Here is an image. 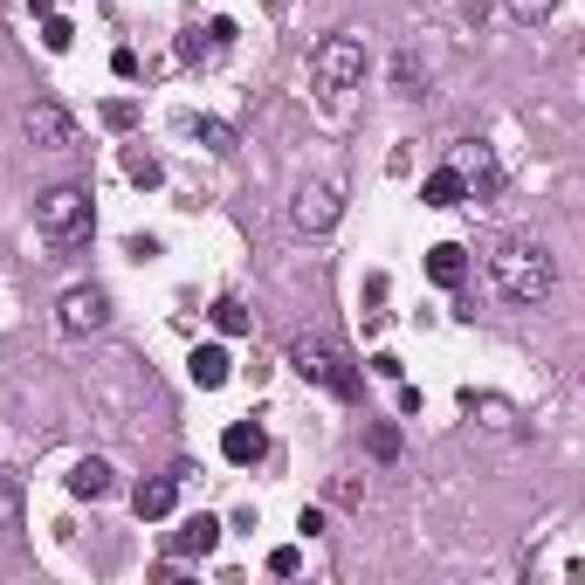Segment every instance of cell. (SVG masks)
Returning a JSON list of instances; mask_svg holds the SVG:
<instances>
[{
	"mask_svg": "<svg viewBox=\"0 0 585 585\" xmlns=\"http://www.w3.org/2000/svg\"><path fill=\"white\" fill-rule=\"evenodd\" d=\"M490 283H496V296L510 303V311H538V303H551V290H558V262H551L544 241H503L490 256Z\"/></svg>",
	"mask_w": 585,
	"mask_h": 585,
	"instance_id": "cell-1",
	"label": "cell"
},
{
	"mask_svg": "<svg viewBox=\"0 0 585 585\" xmlns=\"http://www.w3.org/2000/svg\"><path fill=\"white\" fill-rule=\"evenodd\" d=\"M35 227H42V241L56 248V256H69V248H83L90 241V227H97V214H90V187H48V193H35Z\"/></svg>",
	"mask_w": 585,
	"mask_h": 585,
	"instance_id": "cell-2",
	"label": "cell"
},
{
	"mask_svg": "<svg viewBox=\"0 0 585 585\" xmlns=\"http://www.w3.org/2000/svg\"><path fill=\"white\" fill-rule=\"evenodd\" d=\"M290 365L311 379V386H324L330 400H359V386H365L359 365H351L338 345H324V338H296V345H290Z\"/></svg>",
	"mask_w": 585,
	"mask_h": 585,
	"instance_id": "cell-3",
	"label": "cell"
},
{
	"mask_svg": "<svg viewBox=\"0 0 585 585\" xmlns=\"http://www.w3.org/2000/svg\"><path fill=\"white\" fill-rule=\"evenodd\" d=\"M311 83L317 90H359L365 83V42L359 35H324L317 48H311Z\"/></svg>",
	"mask_w": 585,
	"mask_h": 585,
	"instance_id": "cell-4",
	"label": "cell"
},
{
	"mask_svg": "<svg viewBox=\"0 0 585 585\" xmlns=\"http://www.w3.org/2000/svg\"><path fill=\"white\" fill-rule=\"evenodd\" d=\"M338 214H345V187L338 180H311V187H296V200H290V227H296V235H330Z\"/></svg>",
	"mask_w": 585,
	"mask_h": 585,
	"instance_id": "cell-5",
	"label": "cell"
},
{
	"mask_svg": "<svg viewBox=\"0 0 585 585\" xmlns=\"http://www.w3.org/2000/svg\"><path fill=\"white\" fill-rule=\"evenodd\" d=\"M56 324L69 330V338H90V330H104V324H111V290H97V283H76V290H63V303H56Z\"/></svg>",
	"mask_w": 585,
	"mask_h": 585,
	"instance_id": "cell-6",
	"label": "cell"
},
{
	"mask_svg": "<svg viewBox=\"0 0 585 585\" xmlns=\"http://www.w3.org/2000/svg\"><path fill=\"white\" fill-rule=\"evenodd\" d=\"M21 132H29L35 151H69L76 145V117L56 104V97H35V104L21 111Z\"/></svg>",
	"mask_w": 585,
	"mask_h": 585,
	"instance_id": "cell-7",
	"label": "cell"
},
{
	"mask_svg": "<svg viewBox=\"0 0 585 585\" xmlns=\"http://www.w3.org/2000/svg\"><path fill=\"white\" fill-rule=\"evenodd\" d=\"M454 172H462L469 200H496V193H503V166H496V151L482 145V138H469V145H462V159H454Z\"/></svg>",
	"mask_w": 585,
	"mask_h": 585,
	"instance_id": "cell-8",
	"label": "cell"
},
{
	"mask_svg": "<svg viewBox=\"0 0 585 585\" xmlns=\"http://www.w3.org/2000/svg\"><path fill=\"white\" fill-rule=\"evenodd\" d=\"M235 48V21H207V29H187L180 35V56L187 63H221Z\"/></svg>",
	"mask_w": 585,
	"mask_h": 585,
	"instance_id": "cell-9",
	"label": "cell"
},
{
	"mask_svg": "<svg viewBox=\"0 0 585 585\" xmlns=\"http://www.w3.org/2000/svg\"><path fill=\"white\" fill-rule=\"evenodd\" d=\"M117 490V475H111V462L104 454H83V462L69 469V496H83V503H104Z\"/></svg>",
	"mask_w": 585,
	"mask_h": 585,
	"instance_id": "cell-10",
	"label": "cell"
},
{
	"mask_svg": "<svg viewBox=\"0 0 585 585\" xmlns=\"http://www.w3.org/2000/svg\"><path fill=\"white\" fill-rule=\"evenodd\" d=\"M214 544H221V517H207V510L187 517L180 530H172V558H207Z\"/></svg>",
	"mask_w": 585,
	"mask_h": 585,
	"instance_id": "cell-11",
	"label": "cell"
},
{
	"mask_svg": "<svg viewBox=\"0 0 585 585\" xmlns=\"http://www.w3.org/2000/svg\"><path fill=\"white\" fill-rule=\"evenodd\" d=\"M172 503H180V475H151V482H138L132 510H138L145 524H159V517H172Z\"/></svg>",
	"mask_w": 585,
	"mask_h": 585,
	"instance_id": "cell-12",
	"label": "cell"
},
{
	"mask_svg": "<svg viewBox=\"0 0 585 585\" xmlns=\"http://www.w3.org/2000/svg\"><path fill=\"white\" fill-rule=\"evenodd\" d=\"M187 372H193L200 393H214V386H227V379H235V359H227V345H200L193 359H187Z\"/></svg>",
	"mask_w": 585,
	"mask_h": 585,
	"instance_id": "cell-13",
	"label": "cell"
},
{
	"mask_svg": "<svg viewBox=\"0 0 585 585\" xmlns=\"http://www.w3.org/2000/svg\"><path fill=\"white\" fill-rule=\"evenodd\" d=\"M262 427L256 420H235V427H227V435H221V454H227V462H235V469H248V462H262Z\"/></svg>",
	"mask_w": 585,
	"mask_h": 585,
	"instance_id": "cell-14",
	"label": "cell"
},
{
	"mask_svg": "<svg viewBox=\"0 0 585 585\" xmlns=\"http://www.w3.org/2000/svg\"><path fill=\"white\" fill-rule=\"evenodd\" d=\"M427 275H435L441 290H462V275H469V248H462V241H441V248H427Z\"/></svg>",
	"mask_w": 585,
	"mask_h": 585,
	"instance_id": "cell-15",
	"label": "cell"
},
{
	"mask_svg": "<svg viewBox=\"0 0 585 585\" xmlns=\"http://www.w3.org/2000/svg\"><path fill=\"white\" fill-rule=\"evenodd\" d=\"M420 200H427V207H462L469 187H462V172H454V166H435V172L420 180Z\"/></svg>",
	"mask_w": 585,
	"mask_h": 585,
	"instance_id": "cell-16",
	"label": "cell"
},
{
	"mask_svg": "<svg viewBox=\"0 0 585 585\" xmlns=\"http://www.w3.org/2000/svg\"><path fill=\"white\" fill-rule=\"evenodd\" d=\"M393 90L400 97H427V63L414 56V48H400V56H393Z\"/></svg>",
	"mask_w": 585,
	"mask_h": 585,
	"instance_id": "cell-17",
	"label": "cell"
},
{
	"mask_svg": "<svg viewBox=\"0 0 585 585\" xmlns=\"http://www.w3.org/2000/svg\"><path fill=\"white\" fill-rule=\"evenodd\" d=\"M124 180H132V187H159V180H166L159 151H145V145H132V151H124Z\"/></svg>",
	"mask_w": 585,
	"mask_h": 585,
	"instance_id": "cell-18",
	"label": "cell"
},
{
	"mask_svg": "<svg viewBox=\"0 0 585 585\" xmlns=\"http://www.w3.org/2000/svg\"><path fill=\"white\" fill-rule=\"evenodd\" d=\"M469 414H482V427H496V435H510V427H517L510 400H496V393H469Z\"/></svg>",
	"mask_w": 585,
	"mask_h": 585,
	"instance_id": "cell-19",
	"label": "cell"
},
{
	"mask_svg": "<svg viewBox=\"0 0 585 585\" xmlns=\"http://www.w3.org/2000/svg\"><path fill=\"white\" fill-rule=\"evenodd\" d=\"M248 324H256V317H248L241 296H221L214 303V330H221V338H248Z\"/></svg>",
	"mask_w": 585,
	"mask_h": 585,
	"instance_id": "cell-20",
	"label": "cell"
},
{
	"mask_svg": "<svg viewBox=\"0 0 585 585\" xmlns=\"http://www.w3.org/2000/svg\"><path fill=\"white\" fill-rule=\"evenodd\" d=\"M187 124L207 151H235V124H221V117H187Z\"/></svg>",
	"mask_w": 585,
	"mask_h": 585,
	"instance_id": "cell-21",
	"label": "cell"
},
{
	"mask_svg": "<svg viewBox=\"0 0 585 585\" xmlns=\"http://www.w3.org/2000/svg\"><path fill=\"white\" fill-rule=\"evenodd\" d=\"M503 8H510V21H524V29H544L558 14V0H503Z\"/></svg>",
	"mask_w": 585,
	"mask_h": 585,
	"instance_id": "cell-22",
	"label": "cell"
},
{
	"mask_svg": "<svg viewBox=\"0 0 585 585\" xmlns=\"http://www.w3.org/2000/svg\"><path fill=\"white\" fill-rule=\"evenodd\" d=\"M365 448L379 454V462H393V454H400V427H393V420H372V427H365Z\"/></svg>",
	"mask_w": 585,
	"mask_h": 585,
	"instance_id": "cell-23",
	"label": "cell"
},
{
	"mask_svg": "<svg viewBox=\"0 0 585 585\" xmlns=\"http://www.w3.org/2000/svg\"><path fill=\"white\" fill-rule=\"evenodd\" d=\"M42 42H48V56H63V48L76 42V29H69L63 14H48V21H42Z\"/></svg>",
	"mask_w": 585,
	"mask_h": 585,
	"instance_id": "cell-24",
	"label": "cell"
},
{
	"mask_svg": "<svg viewBox=\"0 0 585 585\" xmlns=\"http://www.w3.org/2000/svg\"><path fill=\"white\" fill-rule=\"evenodd\" d=\"M104 124H111V132H132V124H138V104H132V97H111V104H104Z\"/></svg>",
	"mask_w": 585,
	"mask_h": 585,
	"instance_id": "cell-25",
	"label": "cell"
},
{
	"mask_svg": "<svg viewBox=\"0 0 585 585\" xmlns=\"http://www.w3.org/2000/svg\"><path fill=\"white\" fill-rule=\"evenodd\" d=\"M269 572H275V578H296V572H303V551H296V544H275V551H269Z\"/></svg>",
	"mask_w": 585,
	"mask_h": 585,
	"instance_id": "cell-26",
	"label": "cell"
},
{
	"mask_svg": "<svg viewBox=\"0 0 585 585\" xmlns=\"http://www.w3.org/2000/svg\"><path fill=\"white\" fill-rule=\"evenodd\" d=\"M14 524H21V490L0 475V530H14Z\"/></svg>",
	"mask_w": 585,
	"mask_h": 585,
	"instance_id": "cell-27",
	"label": "cell"
}]
</instances>
